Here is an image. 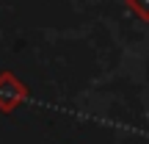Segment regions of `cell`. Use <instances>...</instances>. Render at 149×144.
<instances>
[{
	"instance_id": "obj_2",
	"label": "cell",
	"mask_w": 149,
	"mask_h": 144,
	"mask_svg": "<svg viewBox=\"0 0 149 144\" xmlns=\"http://www.w3.org/2000/svg\"><path fill=\"white\" fill-rule=\"evenodd\" d=\"M127 8L133 11L135 17H141L144 22H149V0H124Z\"/></svg>"
},
{
	"instance_id": "obj_1",
	"label": "cell",
	"mask_w": 149,
	"mask_h": 144,
	"mask_svg": "<svg viewBox=\"0 0 149 144\" xmlns=\"http://www.w3.org/2000/svg\"><path fill=\"white\" fill-rule=\"evenodd\" d=\"M28 100H31L28 86L22 83L14 72H8V70L0 72V111L11 114V111H17V108H19L22 103H28Z\"/></svg>"
}]
</instances>
